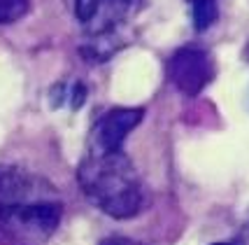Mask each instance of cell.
<instances>
[{
    "instance_id": "cell-5",
    "label": "cell",
    "mask_w": 249,
    "mask_h": 245,
    "mask_svg": "<svg viewBox=\"0 0 249 245\" xmlns=\"http://www.w3.org/2000/svg\"><path fill=\"white\" fill-rule=\"evenodd\" d=\"M142 115L144 112L140 107H114V110L105 112L91 128L89 152L100 154V152H117V149H121V143L142 122Z\"/></svg>"
},
{
    "instance_id": "cell-6",
    "label": "cell",
    "mask_w": 249,
    "mask_h": 245,
    "mask_svg": "<svg viewBox=\"0 0 249 245\" xmlns=\"http://www.w3.org/2000/svg\"><path fill=\"white\" fill-rule=\"evenodd\" d=\"M130 0H77V17L93 33H107L126 17Z\"/></svg>"
},
{
    "instance_id": "cell-9",
    "label": "cell",
    "mask_w": 249,
    "mask_h": 245,
    "mask_svg": "<svg viewBox=\"0 0 249 245\" xmlns=\"http://www.w3.org/2000/svg\"><path fill=\"white\" fill-rule=\"evenodd\" d=\"M219 245H226V243H219Z\"/></svg>"
},
{
    "instance_id": "cell-1",
    "label": "cell",
    "mask_w": 249,
    "mask_h": 245,
    "mask_svg": "<svg viewBox=\"0 0 249 245\" xmlns=\"http://www.w3.org/2000/svg\"><path fill=\"white\" fill-rule=\"evenodd\" d=\"M77 180L89 201L117 220L135 217L147 203L140 175L121 149L87 152L77 168Z\"/></svg>"
},
{
    "instance_id": "cell-4",
    "label": "cell",
    "mask_w": 249,
    "mask_h": 245,
    "mask_svg": "<svg viewBox=\"0 0 249 245\" xmlns=\"http://www.w3.org/2000/svg\"><path fill=\"white\" fill-rule=\"evenodd\" d=\"M37 201H58V194L49 182L33 173L17 166H0V208Z\"/></svg>"
},
{
    "instance_id": "cell-2",
    "label": "cell",
    "mask_w": 249,
    "mask_h": 245,
    "mask_svg": "<svg viewBox=\"0 0 249 245\" xmlns=\"http://www.w3.org/2000/svg\"><path fill=\"white\" fill-rule=\"evenodd\" d=\"M61 201L19 203L0 208V245H44L58 229Z\"/></svg>"
},
{
    "instance_id": "cell-8",
    "label": "cell",
    "mask_w": 249,
    "mask_h": 245,
    "mask_svg": "<svg viewBox=\"0 0 249 245\" xmlns=\"http://www.w3.org/2000/svg\"><path fill=\"white\" fill-rule=\"evenodd\" d=\"M31 10V0H0V26L14 23Z\"/></svg>"
},
{
    "instance_id": "cell-3",
    "label": "cell",
    "mask_w": 249,
    "mask_h": 245,
    "mask_svg": "<svg viewBox=\"0 0 249 245\" xmlns=\"http://www.w3.org/2000/svg\"><path fill=\"white\" fill-rule=\"evenodd\" d=\"M168 75L173 80V84L186 94L196 96L205 89L212 77H214V61L205 49L198 47H184L179 52L173 54L170 63H168Z\"/></svg>"
},
{
    "instance_id": "cell-7",
    "label": "cell",
    "mask_w": 249,
    "mask_h": 245,
    "mask_svg": "<svg viewBox=\"0 0 249 245\" xmlns=\"http://www.w3.org/2000/svg\"><path fill=\"white\" fill-rule=\"evenodd\" d=\"M191 7H194V21L198 31H205L217 19V2L214 0H191Z\"/></svg>"
}]
</instances>
